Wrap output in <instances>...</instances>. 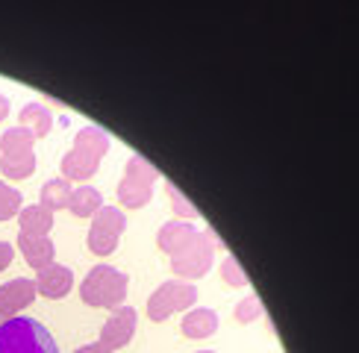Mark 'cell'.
Here are the masks:
<instances>
[{
	"label": "cell",
	"mask_w": 359,
	"mask_h": 353,
	"mask_svg": "<svg viewBox=\"0 0 359 353\" xmlns=\"http://www.w3.org/2000/svg\"><path fill=\"white\" fill-rule=\"evenodd\" d=\"M109 151V136L100 127H83L74 136V147L62 156V176L71 180H88L100 168V159Z\"/></svg>",
	"instance_id": "6da1fadb"
},
{
	"label": "cell",
	"mask_w": 359,
	"mask_h": 353,
	"mask_svg": "<svg viewBox=\"0 0 359 353\" xmlns=\"http://www.w3.org/2000/svg\"><path fill=\"white\" fill-rule=\"evenodd\" d=\"M0 353H59V347L44 324L15 315L0 324Z\"/></svg>",
	"instance_id": "7a4b0ae2"
},
{
	"label": "cell",
	"mask_w": 359,
	"mask_h": 353,
	"mask_svg": "<svg viewBox=\"0 0 359 353\" xmlns=\"http://www.w3.org/2000/svg\"><path fill=\"white\" fill-rule=\"evenodd\" d=\"M127 274L112 268V265H95L88 277L83 279L80 286V298L88 306H97V309H118L127 298Z\"/></svg>",
	"instance_id": "3957f363"
},
{
	"label": "cell",
	"mask_w": 359,
	"mask_h": 353,
	"mask_svg": "<svg viewBox=\"0 0 359 353\" xmlns=\"http://www.w3.org/2000/svg\"><path fill=\"white\" fill-rule=\"evenodd\" d=\"M156 180H159V171L151 162L144 156H130L124 165L121 183H118V200H121L127 209H142L144 203H151Z\"/></svg>",
	"instance_id": "277c9868"
},
{
	"label": "cell",
	"mask_w": 359,
	"mask_h": 353,
	"mask_svg": "<svg viewBox=\"0 0 359 353\" xmlns=\"http://www.w3.org/2000/svg\"><path fill=\"white\" fill-rule=\"evenodd\" d=\"M215 247H218V239H215L212 230L198 233L183 250H177V254L171 256V271L177 277H183L186 283L189 279H201L209 268H212Z\"/></svg>",
	"instance_id": "5b68a950"
},
{
	"label": "cell",
	"mask_w": 359,
	"mask_h": 353,
	"mask_svg": "<svg viewBox=\"0 0 359 353\" xmlns=\"http://www.w3.org/2000/svg\"><path fill=\"white\" fill-rule=\"evenodd\" d=\"M194 303H198V289L191 283H186V279H168V283H162L151 294V300H147V315H151V321H165L174 312L191 309Z\"/></svg>",
	"instance_id": "8992f818"
},
{
	"label": "cell",
	"mask_w": 359,
	"mask_h": 353,
	"mask_svg": "<svg viewBox=\"0 0 359 353\" xmlns=\"http://www.w3.org/2000/svg\"><path fill=\"white\" fill-rule=\"evenodd\" d=\"M127 227V218L118 206H100L92 215V230H88V250L97 256H109L115 254L118 239Z\"/></svg>",
	"instance_id": "52a82bcc"
},
{
	"label": "cell",
	"mask_w": 359,
	"mask_h": 353,
	"mask_svg": "<svg viewBox=\"0 0 359 353\" xmlns=\"http://www.w3.org/2000/svg\"><path fill=\"white\" fill-rule=\"evenodd\" d=\"M36 283L27 277H15L9 279V283L0 286V324L15 318L18 312H24V309L36 300Z\"/></svg>",
	"instance_id": "ba28073f"
},
{
	"label": "cell",
	"mask_w": 359,
	"mask_h": 353,
	"mask_svg": "<svg viewBox=\"0 0 359 353\" xmlns=\"http://www.w3.org/2000/svg\"><path fill=\"white\" fill-rule=\"evenodd\" d=\"M133 333H136V309L133 306H118L112 309V315L107 318L100 330V345H107L112 353L118 347H127Z\"/></svg>",
	"instance_id": "9c48e42d"
},
{
	"label": "cell",
	"mask_w": 359,
	"mask_h": 353,
	"mask_svg": "<svg viewBox=\"0 0 359 353\" xmlns=\"http://www.w3.org/2000/svg\"><path fill=\"white\" fill-rule=\"evenodd\" d=\"M71 286H74V274H71V268H65V265H59V262L41 268L36 277V291L44 294V298H50V300L65 298L71 291Z\"/></svg>",
	"instance_id": "30bf717a"
},
{
	"label": "cell",
	"mask_w": 359,
	"mask_h": 353,
	"mask_svg": "<svg viewBox=\"0 0 359 353\" xmlns=\"http://www.w3.org/2000/svg\"><path fill=\"white\" fill-rule=\"evenodd\" d=\"M15 247H21L27 265H33L36 271L53 265V254H56V250H53V242L48 239V235H27V233H21L18 235V244H15Z\"/></svg>",
	"instance_id": "8fae6325"
},
{
	"label": "cell",
	"mask_w": 359,
	"mask_h": 353,
	"mask_svg": "<svg viewBox=\"0 0 359 353\" xmlns=\"http://www.w3.org/2000/svg\"><path fill=\"white\" fill-rule=\"evenodd\" d=\"M194 235H198V227L194 224H183V221H171V224H165L159 230V235H156V244H159V250H165L168 256H174L177 250H183Z\"/></svg>",
	"instance_id": "7c38bea8"
},
{
	"label": "cell",
	"mask_w": 359,
	"mask_h": 353,
	"mask_svg": "<svg viewBox=\"0 0 359 353\" xmlns=\"http://www.w3.org/2000/svg\"><path fill=\"white\" fill-rule=\"evenodd\" d=\"M215 330H218L215 309L198 306V309H189L186 318H183V335H189V338H209Z\"/></svg>",
	"instance_id": "4fadbf2b"
},
{
	"label": "cell",
	"mask_w": 359,
	"mask_h": 353,
	"mask_svg": "<svg viewBox=\"0 0 359 353\" xmlns=\"http://www.w3.org/2000/svg\"><path fill=\"white\" fill-rule=\"evenodd\" d=\"M18 224H21V233L27 235H48L53 227V212L44 209L41 203H33L18 212Z\"/></svg>",
	"instance_id": "5bb4252c"
},
{
	"label": "cell",
	"mask_w": 359,
	"mask_h": 353,
	"mask_svg": "<svg viewBox=\"0 0 359 353\" xmlns=\"http://www.w3.org/2000/svg\"><path fill=\"white\" fill-rule=\"evenodd\" d=\"M21 127L33 132V139H44L53 130V115L41 103H27L21 109Z\"/></svg>",
	"instance_id": "9a60e30c"
},
{
	"label": "cell",
	"mask_w": 359,
	"mask_h": 353,
	"mask_svg": "<svg viewBox=\"0 0 359 353\" xmlns=\"http://www.w3.org/2000/svg\"><path fill=\"white\" fill-rule=\"evenodd\" d=\"M71 183L65 176H53L41 186V206L50 212H59V209H68V200H71Z\"/></svg>",
	"instance_id": "2e32d148"
},
{
	"label": "cell",
	"mask_w": 359,
	"mask_h": 353,
	"mask_svg": "<svg viewBox=\"0 0 359 353\" xmlns=\"http://www.w3.org/2000/svg\"><path fill=\"white\" fill-rule=\"evenodd\" d=\"M103 206V195L95 188V186H80L71 191V200H68V209L77 215V218H88L95 215L97 209Z\"/></svg>",
	"instance_id": "e0dca14e"
},
{
	"label": "cell",
	"mask_w": 359,
	"mask_h": 353,
	"mask_svg": "<svg viewBox=\"0 0 359 353\" xmlns=\"http://www.w3.org/2000/svg\"><path fill=\"white\" fill-rule=\"evenodd\" d=\"M0 171L9 180H24L36 171V153H0Z\"/></svg>",
	"instance_id": "ac0fdd59"
},
{
	"label": "cell",
	"mask_w": 359,
	"mask_h": 353,
	"mask_svg": "<svg viewBox=\"0 0 359 353\" xmlns=\"http://www.w3.org/2000/svg\"><path fill=\"white\" fill-rule=\"evenodd\" d=\"M33 132L24 127H12L0 136V153H33Z\"/></svg>",
	"instance_id": "d6986e66"
},
{
	"label": "cell",
	"mask_w": 359,
	"mask_h": 353,
	"mask_svg": "<svg viewBox=\"0 0 359 353\" xmlns=\"http://www.w3.org/2000/svg\"><path fill=\"white\" fill-rule=\"evenodd\" d=\"M21 191L18 188H12L9 183L0 180V221H9L12 215H18L21 212Z\"/></svg>",
	"instance_id": "ffe728a7"
},
{
	"label": "cell",
	"mask_w": 359,
	"mask_h": 353,
	"mask_svg": "<svg viewBox=\"0 0 359 353\" xmlns=\"http://www.w3.org/2000/svg\"><path fill=\"white\" fill-rule=\"evenodd\" d=\"M262 315V303L257 294H248L245 300H238L236 303V321L238 324H250V321H257Z\"/></svg>",
	"instance_id": "44dd1931"
},
{
	"label": "cell",
	"mask_w": 359,
	"mask_h": 353,
	"mask_svg": "<svg viewBox=\"0 0 359 353\" xmlns=\"http://www.w3.org/2000/svg\"><path fill=\"white\" fill-rule=\"evenodd\" d=\"M221 277H224V283L227 286H245L248 283V274L242 271V265L236 262V256H227L224 259V265H221Z\"/></svg>",
	"instance_id": "7402d4cb"
},
{
	"label": "cell",
	"mask_w": 359,
	"mask_h": 353,
	"mask_svg": "<svg viewBox=\"0 0 359 353\" xmlns=\"http://www.w3.org/2000/svg\"><path fill=\"white\" fill-rule=\"evenodd\" d=\"M165 191H168V198H171V206H174V212H180V215H186V218H194L198 215V206H191L189 203V198L180 191L174 183H168L165 186Z\"/></svg>",
	"instance_id": "603a6c76"
},
{
	"label": "cell",
	"mask_w": 359,
	"mask_h": 353,
	"mask_svg": "<svg viewBox=\"0 0 359 353\" xmlns=\"http://www.w3.org/2000/svg\"><path fill=\"white\" fill-rule=\"evenodd\" d=\"M12 256H15V247H12L9 242H0V271H4V268H9Z\"/></svg>",
	"instance_id": "cb8c5ba5"
},
{
	"label": "cell",
	"mask_w": 359,
	"mask_h": 353,
	"mask_svg": "<svg viewBox=\"0 0 359 353\" xmlns=\"http://www.w3.org/2000/svg\"><path fill=\"white\" fill-rule=\"evenodd\" d=\"M74 353H112L107 345H100V342H95V345H83V347H77Z\"/></svg>",
	"instance_id": "d4e9b609"
},
{
	"label": "cell",
	"mask_w": 359,
	"mask_h": 353,
	"mask_svg": "<svg viewBox=\"0 0 359 353\" xmlns=\"http://www.w3.org/2000/svg\"><path fill=\"white\" fill-rule=\"evenodd\" d=\"M6 115H9V100H6L4 95H0V124L6 121Z\"/></svg>",
	"instance_id": "484cf974"
},
{
	"label": "cell",
	"mask_w": 359,
	"mask_h": 353,
	"mask_svg": "<svg viewBox=\"0 0 359 353\" xmlns=\"http://www.w3.org/2000/svg\"><path fill=\"white\" fill-rule=\"evenodd\" d=\"M198 353H215V350H198Z\"/></svg>",
	"instance_id": "4316f807"
}]
</instances>
